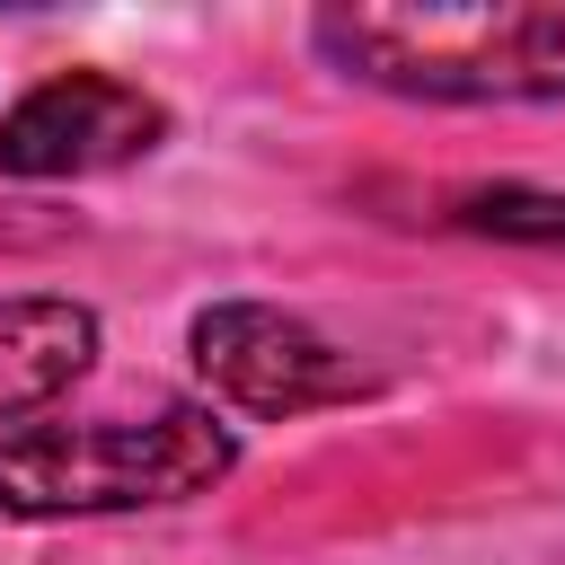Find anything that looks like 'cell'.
<instances>
[{
  "instance_id": "obj_6",
  "label": "cell",
  "mask_w": 565,
  "mask_h": 565,
  "mask_svg": "<svg viewBox=\"0 0 565 565\" xmlns=\"http://www.w3.org/2000/svg\"><path fill=\"white\" fill-rule=\"evenodd\" d=\"M459 230L565 247V194H539V185H477V194H459Z\"/></svg>"
},
{
  "instance_id": "obj_4",
  "label": "cell",
  "mask_w": 565,
  "mask_h": 565,
  "mask_svg": "<svg viewBox=\"0 0 565 565\" xmlns=\"http://www.w3.org/2000/svg\"><path fill=\"white\" fill-rule=\"evenodd\" d=\"M168 141V106L115 71H53L0 115V177H97L150 159Z\"/></svg>"
},
{
  "instance_id": "obj_1",
  "label": "cell",
  "mask_w": 565,
  "mask_h": 565,
  "mask_svg": "<svg viewBox=\"0 0 565 565\" xmlns=\"http://www.w3.org/2000/svg\"><path fill=\"white\" fill-rule=\"evenodd\" d=\"M309 44L388 97L433 106H556L565 97V0L494 9H327Z\"/></svg>"
},
{
  "instance_id": "obj_2",
  "label": "cell",
  "mask_w": 565,
  "mask_h": 565,
  "mask_svg": "<svg viewBox=\"0 0 565 565\" xmlns=\"http://www.w3.org/2000/svg\"><path fill=\"white\" fill-rule=\"evenodd\" d=\"M238 468V433L212 406L88 415V424H18L0 433V512L9 521H88V512H159L212 494Z\"/></svg>"
},
{
  "instance_id": "obj_3",
  "label": "cell",
  "mask_w": 565,
  "mask_h": 565,
  "mask_svg": "<svg viewBox=\"0 0 565 565\" xmlns=\"http://www.w3.org/2000/svg\"><path fill=\"white\" fill-rule=\"evenodd\" d=\"M185 353H194V371H203V388L221 406L265 415V424L309 415V406H344V397L371 388V371L344 344H327L300 309H274V300H212V309H194Z\"/></svg>"
},
{
  "instance_id": "obj_5",
  "label": "cell",
  "mask_w": 565,
  "mask_h": 565,
  "mask_svg": "<svg viewBox=\"0 0 565 565\" xmlns=\"http://www.w3.org/2000/svg\"><path fill=\"white\" fill-rule=\"evenodd\" d=\"M97 362V309L53 300V291H9L0 300V433L35 424L71 380Z\"/></svg>"
}]
</instances>
